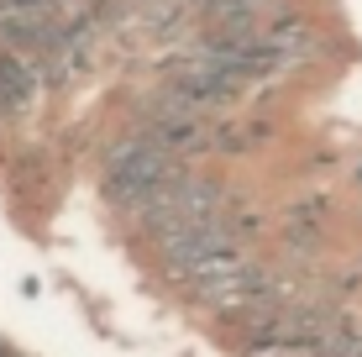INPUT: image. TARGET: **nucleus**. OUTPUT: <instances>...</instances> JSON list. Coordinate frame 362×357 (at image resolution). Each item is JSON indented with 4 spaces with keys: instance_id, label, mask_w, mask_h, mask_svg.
Returning <instances> with one entry per match:
<instances>
[{
    "instance_id": "f257e3e1",
    "label": "nucleus",
    "mask_w": 362,
    "mask_h": 357,
    "mask_svg": "<svg viewBox=\"0 0 362 357\" xmlns=\"http://www.w3.org/2000/svg\"><path fill=\"white\" fill-rule=\"evenodd\" d=\"M184 168H189V163H179L168 147H158L136 121H116V131L100 137V147H95L100 205L121 221V216H132L142 200H153V194L163 189L173 174H184Z\"/></svg>"
},
{
    "instance_id": "f03ea898",
    "label": "nucleus",
    "mask_w": 362,
    "mask_h": 357,
    "mask_svg": "<svg viewBox=\"0 0 362 357\" xmlns=\"http://www.w3.org/2000/svg\"><path fill=\"white\" fill-rule=\"evenodd\" d=\"M341 257H346V263H352V268H357V274H362V242H357V247H352V252H341Z\"/></svg>"
},
{
    "instance_id": "7ed1b4c3",
    "label": "nucleus",
    "mask_w": 362,
    "mask_h": 357,
    "mask_svg": "<svg viewBox=\"0 0 362 357\" xmlns=\"http://www.w3.org/2000/svg\"><path fill=\"white\" fill-rule=\"evenodd\" d=\"M0 357H27V352H16L11 341H0Z\"/></svg>"
}]
</instances>
